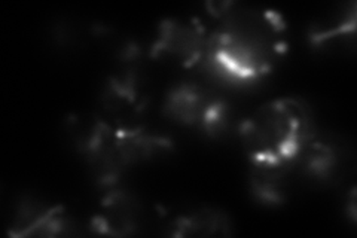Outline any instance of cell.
I'll return each instance as SVG.
<instances>
[{"mask_svg": "<svg viewBox=\"0 0 357 238\" xmlns=\"http://www.w3.org/2000/svg\"><path fill=\"white\" fill-rule=\"evenodd\" d=\"M206 42V30L198 21H167L160 29L152 55H170L183 66H194L203 60Z\"/></svg>", "mask_w": 357, "mask_h": 238, "instance_id": "3", "label": "cell"}, {"mask_svg": "<svg viewBox=\"0 0 357 238\" xmlns=\"http://www.w3.org/2000/svg\"><path fill=\"white\" fill-rule=\"evenodd\" d=\"M215 98L197 84L183 82L167 96L164 109L167 115L178 122L201 127L207 109Z\"/></svg>", "mask_w": 357, "mask_h": 238, "instance_id": "4", "label": "cell"}, {"mask_svg": "<svg viewBox=\"0 0 357 238\" xmlns=\"http://www.w3.org/2000/svg\"><path fill=\"white\" fill-rule=\"evenodd\" d=\"M176 235H195V234H229L231 225L228 218L218 214L213 210H201L191 216H182L173 225Z\"/></svg>", "mask_w": 357, "mask_h": 238, "instance_id": "6", "label": "cell"}, {"mask_svg": "<svg viewBox=\"0 0 357 238\" xmlns=\"http://www.w3.org/2000/svg\"><path fill=\"white\" fill-rule=\"evenodd\" d=\"M219 24L207 35L201 63L223 81L249 84L273 70L284 52V22L270 10L228 3L218 14Z\"/></svg>", "mask_w": 357, "mask_h": 238, "instance_id": "1", "label": "cell"}, {"mask_svg": "<svg viewBox=\"0 0 357 238\" xmlns=\"http://www.w3.org/2000/svg\"><path fill=\"white\" fill-rule=\"evenodd\" d=\"M241 142L252 165L295 167L317 137L311 107L301 98L265 103L241 124Z\"/></svg>", "mask_w": 357, "mask_h": 238, "instance_id": "2", "label": "cell"}, {"mask_svg": "<svg viewBox=\"0 0 357 238\" xmlns=\"http://www.w3.org/2000/svg\"><path fill=\"white\" fill-rule=\"evenodd\" d=\"M94 226L107 234H127L131 232L134 223V206L131 200L116 192L105 202V213H100L94 219Z\"/></svg>", "mask_w": 357, "mask_h": 238, "instance_id": "5", "label": "cell"}]
</instances>
